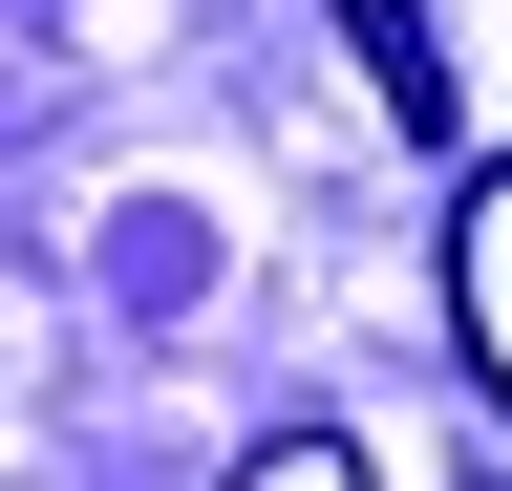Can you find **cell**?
Here are the masks:
<instances>
[{
    "label": "cell",
    "instance_id": "cell-1",
    "mask_svg": "<svg viewBox=\"0 0 512 491\" xmlns=\"http://www.w3.org/2000/svg\"><path fill=\"white\" fill-rule=\"evenodd\" d=\"M448 342H470V385L512 406V150L448 193Z\"/></svg>",
    "mask_w": 512,
    "mask_h": 491
},
{
    "label": "cell",
    "instance_id": "cell-2",
    "mask_svg": "<svg viewBox=\"0 0 512 491\" xmlns=\"http://www.w3.org/2000/svg\"><path fill=\"white\" fill-rule=\"evenodd\" d=\"M320 22L363 43V86L406 107V129H448V43H427V0H320Z\"/></svg>",
    "mask_w": 512,
    "mask_h": 491
},
{
    "label": "cell",
    "instance_id": "cell-3",
    "mask_svg": "<svg viewBox=\"0 0 512 491\" xmlns=\"http://www.w3.org/2000/svg\"><path fill=\"white\" fill-rule=\"evenodd\" d=\"M235 491H363V449L342 427H278V449H235Z\"/></svg>",
    "mask_w": 512,
    "mask_h": 491
}]
</instances>
